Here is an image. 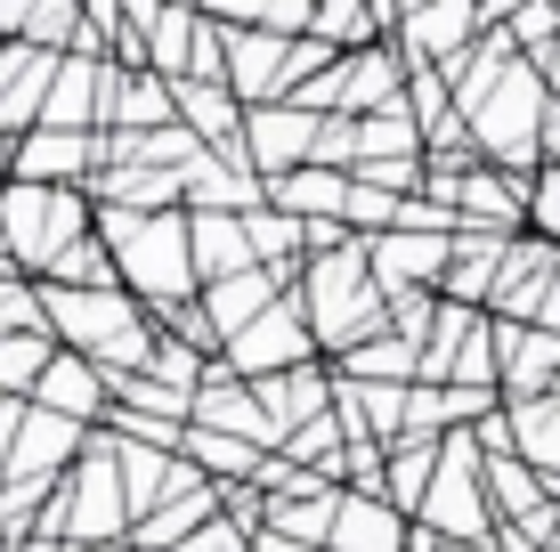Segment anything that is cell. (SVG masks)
I'll return each mask as SVG.
<instances>
[{
	"label": "cell",
	"instance_id": "1",
	"mask_svg": "<svg viewBox=\"0 0 560 552\" xmlns=\"http://www.w3.org/2000/svg\"><path fill=\"white\" fill-rule=\"evenodd\" d=\"M98 236L122 269V293L147 317H179L187 301H203L196 269V220L187 212H98Z\"/></svg>",
	"mask_w": 560,
	"mask_h": 552
},
{
	"label": "cell",
	"instance_id": "2",
	"mask_svg": "<svg viewBox=\"0 0 560 552\" xmlns=\"http://www.w3.org/2000/svg\"><path fill=\"white\" fill-rule=\"evenodd\" d=\"M42 301H49L57 350L90 357V366L106 374V390L154 366V341H163V326H154L130 293H57V284H42Z\"/></svg>",
	"mask_w": 560,
	"mask_h": 552
},
{
	"label": "cell",
	"instance_id": "3",
	"mask_svg": "<svg viewBox=\"0 0 560 552\" xmlns=\"http://www.w3.org/2000/svg\"><path fill=\"white\" fill-rule=\"evenodd\" d=\"M301 309H308V333H317V350L334 357V366H341L350 350H365V341L390 333V293L374 284V260H365V244H341V252L308 260Z\"/></svg>",
	"mask_w": 560,
	"mask_h": 552
},
{
	"label": "cell",
	"instance_id": "4",
	"mask_svg": "<svg viewBox=\"0 0 560 552\" xmlns=\"http://www.w3.org/2000/svg\"><path fill=\"white\" fill-rule=\"evenodd\" d=\"M90 244V187H33V179H0V252L16 260L33 284H49V269Z\"/></svg>",
	"mask_w": 560,
	"mask_h": 552
},
{
	"label": "cell",
	"instance_id": "5",
	"mask_svg": "<svg viewBox=\"0 0 560 552\" xmlns=\"http://www.w3.org/2000/svg\"><path fill=\"white\" fill-rule=\"evenodd\" d=\"M42 537L73 544V552L139 544V512H130V488H122V455H114V439H90V455L73 463V480H66V496L49 504Z\"/></svg>",
	"mask_w": 560,
	"mask_h": 552
},
{
	"label": "cell",
	"instance_id": "6",
	"mask_svg": "<svg viewBox=\"0 0 560 552\" xmlns=\"http://www.w3.org/2000/svg\"><path fill=\"white\" fill-rule=\"evenodd\" d=\"M228 366L244 374V383H277V374H301V366H317V333H308V309H301V293H284L277 309L260 317L244 341H228Z\"/></svg>",
	"mask_w": 560,
	"mask_h": 552
},
{
	"label": "cell",
	"instance_id": "7",
	"mask_svg": "<svg viewBox=\"0 0 560 552\" xmlns=\"http://www.w3.org/2000/svg\"><path fill=\"white\" fill-rule=\"evenodd\" d=\"M317 139H325V122L301 114V106L244 114V163H253L260 179H293V171H308V163H317Z\"/></svg>",
	"mask_w": 560,
	"mask_h": 552
},
{
	"label": "cell",
	"instance_id": "8",
	"mask_svg": "<svg viewBox=\"0 0 560 552\" xmlns=\"http://www.w3.org/2000/svg\"><path fill=\"white\" fill-rule=\"evenodd\" d=\"M9 179H33V187H90L106 179V139H82V130H33L16 146Z\"/></svg>",
	"mask_w": 560,
	"mask_h": 552
},
{
	"label": "cell",
	"instance_id": "9",
	"mask_svg": "<svg viewBox=\"0 0 560 552\" xmlns=\"http://www.w3.org/2000/svg\"><path fill=\"white\" fill-rule=\"evenodd\" d=\"M495 350H504V398H512V407L560 398V333H545V326H512V317H495Z\"/></svg>",
	"mask_w": 560,
	"mask_h": 552
},
{
	"label": "cell",
	"instance_id": "10",
	"mask_svg": "<svg viewBox=\"0 0 560 552\" xmlns=\"http://www.w3.org/2000/svg\"><path fill=\"white\" fill-rule=\"evenodd\" d=\"M33 407H49V414H66V423H114V390H106V374L90 366V357H73V350H57V366L42 374V390H33Z\"/></svg>",
	"mask_w": 560,
	"mask_h": 552
},
{
	"label": "cell",
	"instance_id": "11",
	"mask_svg": "<svg viewBox=\"0 0 560 552\" xmlns=\"http://www.w3.org/2000/svg\"><path fill=\"white\" fill-rule=\"evenodd\" d=\"M415 544V520L398 512L390 496H365V488H350L341 496V520H334V544L325 552H407Z\"/></svg>",
	"mask_w": 560,
	"mask_h": 552
},
{
	"label": "cell",
	"instance_id": "12",
	"mask_svg": "<svg viewBox=\"0 0 560 552\" xmlns=\"http://www.w3.org/2000/svg\"><path fill=\"white\" fill-rule=\"evenodd\" d=\"M179 122L196 130L211 155H236L244 163V98L228 82H179Z\"/></svg>",
	"mask_w": 560,
	"mask_h": 552
},
{
	"label": "cell",
	"instance_id": "13",
	"mask_svg": "<svg viewBox=\"0 0 560 552\" xmlns=\"http://www.w3.org/2000/svg\"><path fill=\"white\" fill-rule=\"evenodd\" d=\"M350 171H293V179H268V203H277V212H293L301 227H325V220H341L350 227Z\"/></svg>",
	"mask_w": 560,
	"mask_h": 552
},
{
	"label": "cell",
	"instance_id": "14",
	"mask_svg": "<svg viewBox=\"0 0 560 552\" xmlns=\"http://www.w3.org/2000/svg\"><path fill=\"white\" fill-rule=\"evenodd\" d=\"M187 220H196V269H203V293H211V284H228V277H253V269H260L253 227H244V220H228V212H187Z\"/></svg>",
	"mask_w": 560,
	"mask_h": 552
},
{
	"label": "cell",
	"instance_id": "15",
	"mask_svg": "<svg viewBox=\"0 0 560 552\" xmlns=\"http://www.w3.org/2000/svg\"><path fill=\"white\" fill-rule=\"evenodd\" d=\"M439 463H447V447H431V439H407V447H390V471H382V496H390L407 520H422V504H431V488H439Z\"/></svg>",
	"mask_w": 560,
	"mask_h": 552
},
{
	"label": "cell",
	"instance_id": "16",
	"mask_svg": "<svg viewBox=\"0 0 560 552\" xmlns=\"http://www.w3.org/2000/svg\"><path fill=\"white\" fill-rule=\"evenodd\" d=\"M488 496H495V520H504V528H528L536 512H552V504H560L552 488L536 480L528 463H520V455H488Z\"/></svg>",
	"mask_w": 560,
	"mask_h": 552
},
{
	"label": "cell",
	"instance_id": "17",
	"mask_svg": "<svg viewBox=\"0 0 560 552\" xmlns=\"http://www.w3.org/2000/svg\"><path fill=\"white\" fill-rule=\"evenodd\" d=\"M512 455H520V463H528L545 488H560V398L512 407Z\"/></svg>",
	"mask_w": 560,
	"mask_h": 552
},
{
	"label": "cell",
	"instance_id": "18",
	"mask_svg": "<svg viewBox=\"0 0 560 552\" xmlns=\"http://www.w3.org/2000/svg\"><path fill=\"white\" fill-rule=\"evenodd\" d=\"M49 366H57V333H16V341H0V398H25V407H33V390H42Z\"/></svg>",
	"mask_w": 560,
	"mask_h": 552
},
{
	"label": "cell",
	"instance_id": "19",
	"mask_svg": "<svg viewBox=\"0 0 560 552\" xmlns=\"http://www.w3.org/2000/svg\"><path fill=\"white\" fill-rule=\"evenodd\" d=\"M16 333H49V301L33 277L0 269V341H16Z\"/></svg>",
	"mask_w": 560,
	"mask_h": 552
},
{
	"label": "cell",
	"instance_id": "20",
	"mask_svg": "<svg viewBox=\"0 0 560 552\" xmlns=\"http://www.w3.org/2000/svg\"><path fill=\"white\" fill-rule=\"evenodd\" d=\"M528 326L560 333V269H552V284H545V293H536V317H528Z\"/></svg>",
	"mask_w": 560,
	"mask_h": 552
},
{
	"label": "cell",
	"instance_id": "21",
	"mask_svg": "<svg viewBox=\"0 0 560 552\" xmlns=\"http://www.w3.org/2000/svg\"><path fill=\"white\" fill-rule=\"evenodd\" d=\"M253 552H317V544H293V537H277V528H260Z\"/></svg>",
	"mask_w": 560,
	"mask_h": 552
},
{
	"label": "cell",
	"instance_id": "22",
	"mask_svg": "<svg viewBox=\"0 0 560 552\" xmlns=\"http://www.w3.org/2000/svg\"><path fill=\"white\" fill-rule=\"evenodd\" d=\"M98 552H139V544H98Z\"/></svg>",
	"mask_w": 560,
	"mask_h": 552
},
{
	"label": "cell",
	"instance_id": "23",
	"mask_svg": "<svg viewBox=\"0 0 560 552\" xmlns=\"http://www.w3.org/2000/svg\"><path fill=\"white\" fill-rule=\"evenodd\" d=\"M0 552H16V544H9V537H0Z\"/></svg>",
	"mask_w": 560,
	"mask_h": 552
}]
</instances>
